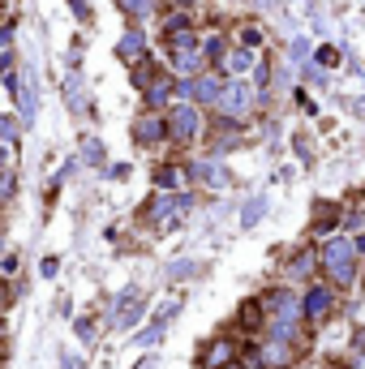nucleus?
<instances>
[{
	"instance_id": "f8f14e48",
	"label": "nucleus",
	"mask_w": 365,
	"mask_h": 369,
	"mask_svg": "<svg viewBox=\"0 0 365 369\" xmlns=\"http://www.w3.org/2000/svg\"><path fill=\"white\" fill-rule=\"evenodd\" d=\"M250 65H254L250 52H232V56H228V69H232V73H250Z\"/></svg>"
},
{
	"instance_id": "f03ea898",
	"label": "nucleus",
	"mask_w": 365,
	"mask_h": 369,
	"mask_svg": "<svg viewBox=\"0 0 365 369\" xmlns=\"http://www.w3.org/2000/svg\"><path fill=\"white\" fill-rule=\"evenodd\" d=\"M198 125H202L198 108H193V104H181V108H172V120H168V133H172L177 142H193Z\"/></svg>"
},
{
	"instance_id": "f257e3e1",
	"label": "nucleus",
	"mask_w": 365,
	"mask_h": 369,
	"mask_svg": "<svg viewBox=\"0 0 365 369\" xmlns=\"http://www.w3.org/2000/svg\"><path fill=\"white\" fill-rule=\"evenodd\" d=\"M352 240H344V236H335L331 245H323V266H327V275L339 284V288H344V284H352Z\"/></svg>"
},
{
	"instance_id": "9d476101",
	"label": "nucleus",
	"mask_w": 365,
	"mask_h": 369,
	"mask_svg": "<svg viewBox=\"0 0 365 369\" xmlns=\"http://www.w3.org/2000/svg\"><path fill=\"white\" fill-rule=\"evenodd\" d=\"M116 9L125 17H146L151 13V0H116Z\"/></svg>"
},
{
	"instance_id": "4468645a",
	"label": "nucleus",
	"mask_w": 365,
	"mask_h": 369,
	"mask_svg": "<svg viewBox=\"0 0 365 369\" xmlns=\"http://www.w3.org/2000/svg\"><path fill=\"white\" fill-rule=\"evenodd\" d=\"M73 331H78L82 339H90V335H95V322H90V318H78V322H73Z\"/></svg>"
},
{
	"instance_id": "20e7f679",
	"label": "nucleus",
	"mask_w": 365,
	"mask_h": 369,
	"mask_svg": "<svg viewBox=\"0 0 365 369\" xmlns=\"http://www.w3.org/2000/svg\"><path fill=\"white\" fill-rule=\"evenodd\" d=\"M219 108H224L232 120L236 116H245L250 112V86L245 82H228V86H219V99H215Z\"/></svg>"
},
{
	"instance_id": "7ed1b4c3",
	"label": "nucleus",
	"mask_w": 365,
	"mask_h": 369,
	"mask_svg": "<svg viewBox=\"0 0 365 369\" xmlns=\"http://www.w3.org/2000/svg\"><path fill=\"white\" fill-rule=\"evenodd\" d=\"M331 305H335V297H331V288H309L305 297H301V318L305 322H323V318L331 313Z\"/></svg>"
},
{
	"instance_id": "39448f33",
	"label": "nucleus",
	"mask_w": 365,
	"mask_h": 369,
	"mask_svg": "<svg viewBox=\"0 0 365 369\" xmlns=\"http://www.w3.org/2000/svg\"><path fill=\"white\" fill-rule=\"evenodd\" d=\"M116 318H112V322L116 327H133L138 322V318H142V305H138V288H125V292H120V297H116Z\"/></svg>"
},
{
	"instance_id": "2eb2a0df",
	"label": "nucleus",
	"mask_w": 365,
	"mask_h": 369,
	"mask_svg": "<svg viewBox=\"0 0 365 369\" xmlns=\"http://www.w3.org/2000/svg\"><path fill=\"white\" fill-rule=\"evenodd\" d=\"M258 215H262V202H250V211H245V228L258 224Z\"/></svg>"
},
{
	"instance_id": "6e6552de",
	"label": "nucleus",
	"mask_w": 365,
	"mask_h": 369,
	"mask_svg": "<svg viewBox=\"0 0 365 369\" xmlns=\"http://www.w3.org/2000/svg\"><path fill=\"white\" fill-rule=\"evenodd\" d=\"M314 262H318V254H314V249H301L297 258H292V266H288V275H292V279H305L309 270H314Z\"/></svg>"
},
{
	"instance_id": "1a4fd4ad",
	"label": "nucleus",
	"mask_w": 365,
	"mask_h": 369,
	"mask_svg": "<svg viewBox=\"0 0 365 369\" xmlns=\"http://www.w3.org/2000/svg\"><path fill=\"white\" fill-rule=\"evenodd\" d=\"M116 52H120V56H125V60H138V56L146 52V39H142L138 31H129L125 39H120V47H116Z\"/></svg>"
},
{
	"instance_id": "0eeeda50",
	"label": "nucleus",
	"mask_w": 365,
	"mask_h": 369,
	"mask_svg": "<svg viewBox=\"0 0 365 369\" xmlns=\"http://www.w3.org/2000/svg\"><path fill=\"white\" fill-rule=\"evenodd\" d=\"M133 133H138V142H159V138L168 133V125H163V120H159V116H142Z\"/></svg>"
},
{
	"instance_id": "ddd939ff",
	"label": "nucleus",
	"mask_w": 365,
	"mask_h": 369,
	"mask_svg": "<svg viewBox=\"0 0 365 369\" xmlns=\"http://www.w3.org/2000/svg\"><path fill=\"white\" fill-rule=\"evenodd\" d=\"M159 339H163V327H159V322H151L146 331H138V339H133V343L142 348V343H159Z\"/></svg>"
},
{
	"instance_id": "9b49d317",
	"label": "nucleus",
	"mask_w": 365,
	"mask_h": 369,
	"mask_svg": "<svg viewBox=\"0 0 365 369\" xmlns=\"http://www.w3.org/2000/svg\"><path fill=\"white\" fill-rule=\"evenodd\" d=\"M185 177H181V167H159V177H155V185L159 189H177Z\"/></svg>"
},
{
	"instance_id": "dca6fc26",
	"label": "nucleus",
	"mask_w": 365,
	"mask_h": 369,
	"mask_svg": "<svg viewBox=\"0 0 365 369\" xmlns=\"http://www.w3.org/2000/svg\"><path fill=\"white\" fill-rule=\"evenodd\" d=\"M133 369H155V361H151V356H146V361H138Z\"/></svg>"
},
{
	"instance_id": "f3484780",
	"label": "nucleus",
	"mask_w": 365,
	"mask_h": 369,
	"mask_svg": "<svg viewBox=\"0 0 365 369\" xmlns=\"http://www.w3.org/2000/svg\"><path fill=\"white\" fill-rule=\"evenodd\" d=\"M5 163H9V155H5V146H0V172H5Z\"/></svg>"
},
{
	"instance_id": "423d86ee",
	"label": "nucleus",
	"mask_w": 365,
	"mask_h": 369,
	"mask_svg": "<svg viewBox=\"0 0 365 369\" xmlns=\"http://www.w3.org/2000/svg\"><path fill=\"white\" fill-rule=\"evenodd\" d=\"M232 356H236V343H232V339H215L211 348H206V356H202V361H206V369H224Z\"/></svg>"
}]
</instances>
